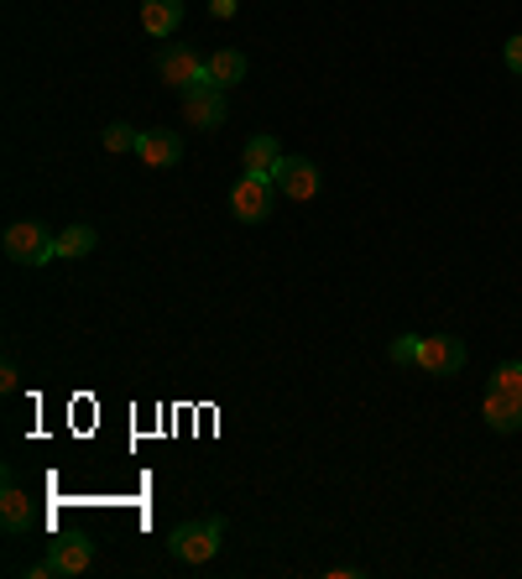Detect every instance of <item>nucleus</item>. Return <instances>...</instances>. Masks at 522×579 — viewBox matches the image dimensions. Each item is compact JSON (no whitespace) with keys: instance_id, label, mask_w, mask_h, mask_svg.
<instances>
[{"instance_id":"1","label":"nucleus","mask_w":522,"mask_h":579,"mask_svg":"<svg viewBox=\"0 0 522 579\" xmlns=\"http://www.w3.org/2000/svg\"><path fill=\"white\" fill-rule=\"evenodd\" d=\"M220 543H225V517H194L167 533V554L178 564H188V569H199V564H209L220 554Z\"/></svg>"},{"instance_id":"2","label":"nucleus","mask_w":522,"mask_h":579,"mask_svg":"<svg viewBox=\"0 0 522 579\" xmlns=\"http://www.w3.org/2000/svg\"><path fill=\"white\" fill-rule=\"evenodd\" d=\"M0 251L17 261V266H47V261H58V236H47L42 220H11Z\"/></svg>"},{"instance_id":"3","label":"nucleus","mask_w":522,"mask_h":579,"mask_svg":"<svg viewBox=\"0 0 522 579\" xmlns=\"http://www.w3.org/2000/svg\"><path fill=\"white\" fill-rule=\"evenodd\" d=\"M95 569V543L89 538H58L47 543V559L32 569V579H74Z\"/></svg>"},{"instance_id":"4","label":"nucleus","mask_w":522,"mask_h":579,"mask_svg":"<svg viewBox=\"0 0 522 579\" xmlns=\"http://www.w3.org/2000/svg\"><path fill=\"white\" fill-rule=\"evenodd\" d=\"M157 79L173 84V89H194V84L209 79V58H199V53L183 47V42H162L157 47Z\"/></svg>"},{"instance_id":"5","label":"nucleus","mask_w":522,"mask_h":579,"mask_svg":"<svg viewBox=\"0 0 522 579\" xmlns=\"http://www.w3.org/2000/svg\"><path fill=\"white\" fill-rule=\"evenodd\" d=\"M230 209L241 225H261L272 209H278V178H257V173H241V183L230 188Z\"/></svg>"},{"instance_id":"6","label":"nucleus","mask_w":522,"mask_h":579,"mask_svg":"<svg viewBox=\"0 0 522 579\" xmlns=\"http://www.w3.org/2000/svg\"><path fill=\"white\" fill-rule=\"evenodd\" d=\"M423 376H460L465 345L455 335H418V356H413Z\"/></svg>"},{"instance_id":"7","label":"nucleus","mask_w":522,"mask_h":579,"mask_svg":"<svg viewBox=\"0 0 522 579\" xmlns=\"http://www.w3.org/2000/svg\"><path fill=\"white\" fill-rule=\"evenodd\" d=\"M225 116H230V105H225V89L220 84H194V89H183V120L188 125H199V131H220Z\"/></svg>"},{"instance_id":"8","label":"nucleus","mask_w":522,"mask_h":579,"mask_svg":"<svg viewBox=\"0 0 522 579\" xmlns=\"http://www.w3.org/2000/svg\"><path fill=\"white\" fill-rule=\"evenodd\" d=\"M32 522H37V512H32V496L17 485V476L6 470V480H0V527L11 533V538H21V533H32Z\"/></svg>"},{"instance_id":"9","label":"nucleus","mask_w":522,"mask_h":579,"mask_svg":"<svg viewBox=\"0 0 522 579\" xmlns=\"http://www.w3.org/2000/svg\"><path fill=\"white\" fill-rule=\"evenodd\" d=\"M278 188H282V199L308 204L314 194H319V167H314L308 157H282V167H278Z\"/></svg>"},{"instance_id":"10","label":"nucleus","mask_w":522,"mask_h":579,"mask_svg":"<svg viewBox=\"0 0 522 579\" xmlns=\"http://www.w3.org/2000/svg\"><path fill=\"white\" fill-rule=\"evenodd\" d=\"M137 157H141V167H178L183 162V136L178 131H141Z\"/></svg>"},{"instance_id":"11","label":"nucleus","mask_w":522,"mask_h":579,"mask_svg":"<svg viewBox=\"0 0 522 579\" xmlns=\"http://www.w3.org/2000/svg\"><path fill=\"white\" fill-rule=\"evenodd\" d=\"M141 26H146V37L167 42L183 26V0H141Z\"/></svg>"},{"instance_id":"12","label":"nucleus","mask_w":522,"mask_h":579,"mask_svg":"<svg viewBox=\"0 0 522 579\" xmlns=\"http://www.w3.org/2000/svg\"><path fill=\"white\" fill-rule=\"evenodd\" d=\"M481 413H486V423H491V434H518L522 428V402L507 397V392H497V386L486 392Z\"/></svg>"},{"instance_id":"13","label":"nucleus","mask_w":522,"mask_h":579,"mask_svg":"<svg viewBox=\"0 0 522 579\" xmlns=\"http://www.w3.org/2000/svg\"><path fill=\"white\" fill-rule=\"evenodd\" d=\"M282 167V146L267 131H257V136L246 141V173H257V178H278Z\"/></svg>"},{"instance_id":"14","label":"nucleus","mask_w":522,"mask_h":579,"mask_svg":"<svg viewBox=\"0 0 522 579\" xmlns=\"http://www.w3.org/2000/svg\"><path fill=\"white\" fill-rule=\"evenodd\" d=\"M246 53H236V47H220V53H209V84H220V89H236V84L246 79Z\"/></svg>"},{"instance_id":"15","label":"nucleus","mask_w":522,"mask_h":579,"mask_svg":"<svg viewBox=\"0 0 522 579\" xmlns=\"http://www.w3.org/2000/svg\"><path fill=\"white\" fill-rule=\"evenodd\" d=\"M100 245V236H95V225H68V230H58V256L63 261H79L89 256Z\"/></svg>"},{"instance_id":"16","label":"nucleus","mask_w":522,"mask_h":579,"mask_svg":"<svg viewBox=\"0 0 522 579\" xmlns=\"http://www.w3.org/2000/svg\"><path fill=\"white\" fill-rule=\"evenodd\" d=\"M100 141H105V152H116V157H121V152H137V146H141V131H137V125H126V120H116V125H105V131H100Z\"/></svg>"},{"instance_id":"17","label":"nucleus","mask_w":522,"mask_h":579,"mask_svg":"<svg viewBox=\"0 0 522 579\" xmlns=\"http://www.w3.org/2000/svg\"><path fill=\"white\" fill-rule=\"evenodd\" d=\"M491 386H497V392H507V397H518V402H522V360H507V365H497Z\"/></svg>"},{"instance_id":"18","label":"nucleus","mask_w":522,"mask_h":579,"mask_svg":"<svg viewBox=\"0 0 522 579\" xmlns=\"http://www.w3.org/2000/svg\"><path fill=\"white\" fill-rule=\"evenodd\" d=\"M387 356L398 360V365H413V356H418V335H398V340L387 345Z\"/></svg>"},{"instance_id":"19","label":"nucleus","mask_w":522,"mask_h":579,"mask_svg":"<svg viewBox=\"0 0 522 579\" xmlns=\"http://www.w3.org/2000/svg\"><path fill=\"white\" fill-rule=\"evenodd\" d=\"M21 386V371H17V360H6V365H0V392H6V397H11V392H17Z\"/></svg>"},{"instance_id":"20","label":"nucleus","mask_w":522,"mask_h":579,"mask_svg":"<svg viewBox=\"0 0 522 579\" xmlns=\"http://www.w3.org/2000/svg\"><path fill=\"white\" fill-rule=\"evenodd\" d=\"M507 68L522 74V32H518V37H507Z\"/></svg>"},{"instance_id":"21","label":"nucleus","mask_w":522,"mask_h":579,"mask_svg":"<svg viewBox=\"0 0 522 579\" xmlns=\"http://www.w3.org/2000/svg\"><path fill=\"white\" fill-rule=\"evenodd\" d=\"M209 17L230 21V17H236V0H209Z\"/></svg>"},{"instance_id":"22","label":"nucleus","mask_w":522,"mask_h":579,"mask_svg":"<svg viewBox=\"0 0 522 579\" xmlns=\"http://www.w3.org/2000/svg\"><path fill=\"white\" fill-rule=\"evenodd\" d=\"M356 575H361L356 564H335V569H329V579H356Z\"/></svg>"}]
</instances>
